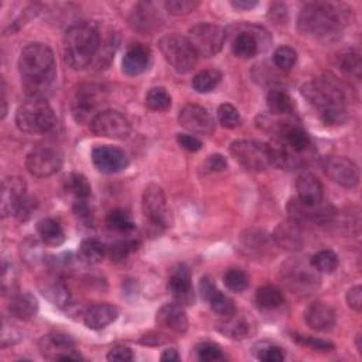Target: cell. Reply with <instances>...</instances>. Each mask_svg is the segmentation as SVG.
Here are the masks:
<instances>
[{"instance_id": "obj_1", "label": "cell", "mask_w": 362, "mask_h": 362, "mask_svg": "<svg viewBox=\"0 0 362 362\" xmlns=\"http://www.w3.org/2000/svg\"><path fill=\"white\" fill-rule=\"evenodd\" d=\"M19 72L29 97L46 98L57 77L54 51L43 43L26 46L19 57Z\"/></svg>"}, {"instance_id": "obj_2", "label": "cell", "mask_w": 362, "mask_h": 362, "mask_svg": "<svg viewBox=\"0 0 362 362\" xmlns=\"http://www.w3.org/2000/svg\"><path fill=\"white\" fill-rule=\"evenodd\" d=\"M349 12L341 5L328 2L307 4L298 20L299 30L317 40L334 41L341 37Z\"/></svg>"}, {"instance_id": "obj_3", "label": "cell", "mask_w": 362, "mask_h": 362, "mask_svg": "<svg viewBox=\"0 0 362 362\" xmlns=\"http://www.w3.org/2000/svg\"><path fill=\"white\" fill-rule=\"evenodd\" d=\"M305 99L320 113L326 125H342L347 119L345 95L331 80H314L302 87Z\"/></svg>"}, {"instance_id": "obj_4", "label": "cell", "mask_w": 362, "mask_h": 362, "mask_svg": "<svg viewBox=\"0 0 362 362\" xmlns=\"http://www.w3.org/2000/svg\"><path fill=\"white\" fill-rule=\"evenodd\" d=\"M101 46L99 30L95 25L81 22L72 25L64 36L65 62L74 69L88 67Z\"/></svg>"}, {"instance_id": "obj_5", "label": "cell", "mask_w": 362, "mask_h": 362, "mask_svg": "<svg viewBox=\"0 0 362 362\" xmlns=\"http://www.w3.org/2000/svg\"><path fill=\"white\" fill-rule=\"evenodd\" d=\"M16 125L25 133H47L57 125V116L46 98L29 97L16 112Z\"/></svg>"}, {"instance_id": "obj_6", "label": "cell", "mask_w": 362, "mask_h": 362, "mask_svg": "<svg viewBox=\"0 0 362 362\" xmlns=\"http://www.w3.org/2000/svg\"><path fill=\"white\" fill-rule=\"evenodd\" d=\"M281 280L288 292L299 298H309L320 287V276L317 270L302 259H291L281 266Z\"/></svg>"}, {"instance_id": "obj_7", "label": "cell", "mask_w": 362, "mask_h": 362, "mask_svg": "<svg viewBox=\"0 0 362 362\" xmlns=\"http://www.w3.org/2000/svg\"><path fill=\"white\" fill-rule=\"evenodd\" d=\"M232 158L251 172H265L273 166L270 146L256 140H237L231 144Z\"/></svg>"}, {"instance_id": "obj_8", "label": "cell", "mask_w": 362, "mask_h": 362, "mask_svg": "<svg viewBox=\"0 0 362 362\" xmlns=\"http://www.w3.org/2000/svg\"><path fill=\"white\" fill-rule=\"evenodd\" d=\"M159 48L166 61L179 74H187V72H190L197 65L198 55L187 37L179 34L165 36L159 41Z\"/></svg>"}, {"instance_id": "obj_9", "label": "cell", "mask_w": 362, "mask_h": 362, "mask_svg": "<svg viewBox=\"0 0 362 362\" xmlns=\"http://www.w3.org/2000/svg\"><path fill=\"white\" fill-rule=\"evenodd\" d=\"M141 211L153 228L166 230L172 225V212L167 207V198L163 188L158 184H149L141 195Z\"/></svg>"}, {"instance_id": "obj_10", "label": "cell", "mask_w": 362, "mask_h": 362, "mask_svg": "<svg viewBox=\"0 0 362 362\" xmlns=\"http://www.w3.org/2000/svg\"><path fill=\"white\" fill-rule=\"evenodd\" d=\"M106 101V91L98 84L81 85L72 98L71 112L78 123L91 122L99 112L98 108Z\"/></svg>"}, {"instance_id": "obj_11", "label": "cell", "mask_w": 362, "mask_h": 362, "mask_svg": "<svg viewBox=\"0 0 362 362\" xmlns=\"http://www.w3.org/2000/svg\"><path fill=\"white\" fill-rule=\"evenodd\" d=\"M227 34L223 27L212 23H200L190 29L187 40L200 57H214L225 44Z\"/></svg>"}, {"instance_id": "obj_12", "label": "cell", "mask_w": 362, "mask_h": 362, "mask_svg": "<svg viewBox=\"0 0 362 362\" xmlns=\"http://www.w3.org/2000/svg\"><path fill=\"white\" fill-rule=\"evenodd\" d=\"M40 351L50 361H81L76 341L62 333H50L40 340Z\"/></svg>"}, {"instance_id": "obj_13", "label": "cell", "mask_w": 362, "mask_h": 362, "mask_svg": "<svg viewBox=\"0 0 362 362\" xmlns=\"http://www.w3.org/2000/svg\"><path fill=\"white\" fill-rule=\"evenodd\" d=\"M91 130L101 137L106 139H127L132 126L130 122L118 111H102L91 120Z\"/></svg>"}, {"instance_id": "obj_14", "label": "cell", "mask_w": 362, "mask_h": 362, "mask_svg": "<svg viewBox=\"0 0 362 362\" xmlns=\"http://www.w3.org/2000/svg\"><path fill=\"white\" fill-rule=\"evenodd\" d=\"M323 169L334 183L344 188L356 187L361 179L358 166L348 158L330 156L323 162Z\"/></svg>"}, {"instance_id": "obj_15", "label": "cell", "mask_w": 362, "mask_h": 362, "mask_svg": "<svg viewBox=\"0 0 362 362\" xmlns=\"http://www.w3.org/2000/svg\"><path fill=\"white\" fill-rule=\"evenodd\" d=\"M27 172L39 179L51 177L62 167L61 156L50 148H37L26 158Z\"/></svg>"}, {"instance_id": "obj_16", "label": "cell", "mask_w": 362, "mask_h": 362, "mask_svg": "<svg viewBox=\"0 0 362 362\" xmlns=\"http://www.w3.org/2000/svg\"><path fill=\"white\" fill-rule=\"evenodd\" d=\"M27 197L26 181L16 176H9L2 183V198H0V215L8 218L15 215L19 205Z\"/></svg>"}, {"instance_id": "obj_17", "label": "cell", "mask_w": 362, "mask_h": 362, "mask_svg": "<svg viewBox=\"0 0 362 362\" xmlns=\"http://www.w3.org/2000/svg\"><path fill=\"white\" fill-rule=\"evenodd\" d=\"M92 162L104 174H116L127 169V155L116 146H98L92 151Z\"/></svg>"}, {"instance_id": "obj_18", "label": "cell", "mask_w": 362, "mask_h": 362, "mask_svg": "<svg viewBox=\"0 0 362 362\" xmlns=\"http://www.w3.org/2000/svg\"><path fill=\"white\" fill-rule=\"evenodd\" d=\"M215 327L223 335L232 340L248 338L256 331V323L252 316L246 313H238L237 310L230 316H224Z\"/></svg>"}, {"instance_id": "obj_19", "label": "cell", "mask_w": 362, "mask_h": 362, "mask_svg": "<svg viewBox=\"0 0 362 362\" xmlns=\"http://www.w3.org/2000/svg\"><path fill=\"white\" fill-rule=\"evenodd\" d=\"M180 125L195 134H211L214 132V119L209 112L195 104L186 105L179 115Z\"/></svg>"}, {"instance_id": "obj_20", "label": "cell", "mask_w": 362, "mask_h": 362, "mask_svg": "<svg viewBox=\"0 0 362 362\" xmlns=\"http://www.w3.org/2000/svg\"><path fill=\"white\" fill-rule=\"evenodd\" d=\"M169 291L173 295L176 303L181 306H190L194 303L191 272L188 266L179 265L173 270L169 279Z\"/></svg>"}, {"instance_id": "obj_21", "label": "cell", "mask_w": 362, "mask_h": 362, "mask_svg": "<svg viewBox=\"0 0 362 362\" xmlns=\"http://www.w3.org/2000/svg\"><path fill=\"white\" fill-rule=\"evenodd\" d=\"M152 53L151 48L144 44L136 43L129 47L123 60H122V69L125 74L130 77H136L143 74L151 65Z\"/></svg>"}, {"instance_id": "obj_22", "label": "cell", "mask_w": 362, "mask_h": 362, "mask_svg": "<svg viewBox=\"0 0 362 362\" xmlns=\"http://www.w3.org/2000/svg\"><path fill=\"white\" fill-rule=\"evenodd\" d=\"M299 204L303 207H316L323 202V186L312 173H302L296 183Z\"/></svg>"}, {"instance_id": "obj_23", "label": "cell", "mask_w": 362, "mask_h": 362, "mask_svg": "<svg viewBox=\"0 0 362 362\" xmlns=\"http://www.w3.org/2000/svg\"><path fill=\"white\" fill-rule=\"evenodd\" d=\"M158 323L174 334H184L188 328V319L181 305L167 303L158 312Z\"/></svg>"}, {"instance_id": "obj_24", "label": "cell", "mask_w": 362, "mask_h": 362, "mask_svg": "<svg viewBox=\"0 0 362 362\" xmlns=\"http://www.w3.org/2000/svg\"><path fill=\"white\" fill-rule=\"evenodd\" d=\"M119 316V312L115 306L108 303H101L90 307L84 314V323L88 328L99 331L111 326L113 321H116Z\"/></svg>"}, {"instance_id": "obj_25", "label": "cell", "mask_w": 362, "mask_h": 362, "mask_svg": "<svg viewBox=\"0 0 362 362\" xmlns=\"http://www.w3.org/2000/svg\"><path fill=\"white\" fill-rule=\"evenodd\" d=\"M306 323L316 331H330L335 326V314L331 307L324 303H313L305 314Z\"/></svg>"}, {"instance_id": "obj_26", "label": "cell", "mask_w": 362, "mask_h": 362, "mask_svg": "<svg viewBox=\"0 0 362 362\" xmlns=\"http://www.w3.org/2000/svg\"><path fill=\"white\" fill-rule=\"evenodd\" d=\"M274 242L286 251H299L302 248V234L295 221H287L277 225L273 234Z\"/></svg>"}, {"instance_id": "obj_27", "label": "cell", "mask_w": 362, "mask_h": 362, "mask_svg": "<svg viewBox=\"0 0 362 362\" xmlns=\"http://www.w3.org/2000/svg\"><path fill=\"white\" fill-rule=\"evenodd\" d=\"M40 291L43 296L58 309H65L67 306H69V302H71L69 288L65 286V283L61 279L58 277L47 279L43 284H40Z\"/></svg>"}, {"instance_id": "obj_28", "label": "cell", "mask_w": 362, "mask_h": 362, "mask_svg": "<svg viewBox=\"0 0 362 362\" xmlns=\"http://www.w3.org/2000/svg\"><path fill=\"white\" fill-rule=\"evenodd\" d=\"M262 50V40L251 29L239 32L232 43V51L239 58H253Z\"/></svg>"}, {"instance_id": "obj_29", "label": "cell", "mask_w": 362, "mask_h": 362, "mask_svg": "<svg viewBox=\"0 0 362 362\" xmlns=\"http://www.w3.org/2000/svg\"><path fill=\"white\" fill-rule=\"evenodd\" d=\"M9 312L12 317L29 321L39 312V302L32 293H16L11 298Z\"/></svg>"}, {"instance_id": "obj_30", "label": "cell", "mask_w": 362, "mask_h": 362, "mask_svg": "<svg viewBox=\"0 0 362 362\" xmlns=\"http://www.w3.org/2000/svg\"><path fill=\"white\" fill-rule=\"evenodd\" d=\"M269 237L265 232L248 230L239 238L241 251L248 256H260L267 251Z\"/></svg>"}, {"instance_id": "obj_31", "label": "cell", "mask_w": 362, "mask_h": 362, "mask_svg": "<svg viewBox=\"0 0 362 362\" xmlns=\"http://www.w3.org/2000/svg\"><path fill=\"white\" fill-rule=\"evenodd\" d=\"M155 8L152 4H140L133 11L130 18V26L139 32H149L158 26L159 18L155 13Z\"/></svg>"}, {"instance_id": "obj_32", "label": "cell", "mask_w": 362, "mask_h": 362, "mask_svg": "<svg viewBox=\"0 0 362 362\" xmlns=\"http://www.w3.org/2000/svg\"><path fill=\"white\" fill-rule=\"evenodd\" d=\"M40 241L48 246H60L65 241V234L60 223L53 218H44L37 224Z\"/></svg>"}, {"instance_id": "obj_33", "label": "cell", "mask_w": 362, "mask_h": 362, "mask_svg": "<svg viewBox=\"0 0 362 362\" xmlns=\"http://www.w3.org/2000/svg\"><path fill=\"white\" fill-rule=\"evenodd\" d=\"M65 191L76 198V201L90 200L92 195V188L88 179L80 173H71L64 181Z\"/></svg>"}, {"instance_id": "obj_34", "label": "cell", "mask_w": 362, "mask_h": 362, "mask_svg": "<svg viewBox=\"0 0 362 362\" xmlns=\"http://www.w3.org/2000/svg\"><path fill=\"white\" fill-rule=\"evenodd\" d=\"M267 105L274 115H292L296 109L295 101L284 90L274 88L267 94Z\"/></svg>"}, {"instance_id": "obj_35", "label": "cell", "mask_w": 362, "mask_h": 362, "mask_svg": "<svg viewBox=\"0 0 362 362\" xmlns=\"http://www.w3.org/2000/svg\"><path fill=\"white\" fill-rule=\"evenodd\" d=\"M284 303V296L277 287L266 284L258 288L256 305L262 310H276Z\"/></svg>"}, {"instance_id": "obj_36", "label": "cell", "mask_w": 362, "mask_h": 362, "mask_svg": "<svg viewBox=\"0 0 362 362\" xmlns=\"http://www.w3.org/2000/svg\"><path fill=\"white\" fill-rule=\"evenodd\" d=\"M223 80V74L218 69H204L193 78V88L198 94H208L214 91Z\"/></svg>"}, {"instance_id": "obj_37", "label": "cell", "mask_w": 362, "mask_h": 362, "mask_svg": "<svg viewBox=\"0 0 362 362\" xmlns=\"http://www.w3.org/2000/svg\"><path fill=\"white\" fill-rule=\"evenodd\" d=\"M80 253H81V258L87 262V263H91V265H97V263H101L104 260V258L106 256L108 253V248L105 246V244H102L101 241L98 239H94V238H90V239H85L81 246H80Z\"/></svg>"}, {"instance_id": "obj_38", "label": "cell", "mask_w": 362, "mask_h": 362, "mask_svg": "<svg viewBox=\"0 0 362 362\" xmlns=\"http://www.w3.org/2000/svg\"><path fill=\"white\" fill-rule=\"evenodd\" d=\"M20 255L23 258V260L29 265V266H39L44 262H47L46 259V253L43 251L41 244L34 239V238H27L22 246H20Z\"/></svg>"}, {"instance_id": "obj_39", "label": "cell", "mask_w": 362, "mask_h": 362, "mask_svg": "<svg viewBox=\"0 0 362 362\" xmlns=\"http://www.w3.org/2000/svg\"><path fill=\"white\" fill-rule=\"evenodd\" d=\"M106 227L115 232H130L134 230V224L130 215L122 209H113L106 215Z\"/></svg>"}, {"instance_id": "obj_40", "label": "cell", "mask_w": 362, "mask_h": 362, "mask_svg": "<svg viewBox=\"0 0 362 362\" xmlns=\"http://www.w3.org/2000/svg\"><path fill=\"white\" fill-rule=\"evenodd\" d=\"M310 265L319 270V272H323V273H333L338 265H340V259L338 256L335 255V252L330 251V249H324V251H320L317 252L312 260H310Z\"/></svg>"}, {"instance_id": "obj_41", "label": "cell", "mask_w": 362, "mask_h": 362, "mask_svg": "<svg viewBox=\"0 0 362 362\" xmlns=\"http://www.w3.org/2000/svg\"><path fill=\"white\" fill-rule=\"evenodd\" d=\"M253 354L258 359L265 362H281L286 358V354L280 347L270 344L267 341L258 342L253 347Z\"/></svg>"}, {"instance_id": "obj_42", "label": "cell", "mask_w": 362, "mask_h": 362, "mask_svg": "<svg viewBox=\"0 0 362 362\" xmlns=\"http://www.w3.org/2000/svg\"><path fill=\"white\" fill-rule=\"evenodd\" d=\"M146 105L152 111H167L172 106V97L165 88L155 87L146 95Z\"/></svg>"}, {"instance_id": "obj_43", "label": "cell", "mask_w": 362, "mask_h": 362, "mask_svg": "<svg viewBox=\"0 0 362 362\" xmlns=\"http://www.w3.org/2000/svg\"><path fill=\"white\" fill-rule=\"evenodd\" d=\"M224 283L232 292H244L249 286L248 274L241 269H228L224 274Z\"/></svg>"}, {"instance_id": "obj_44", "label": "cell", "mask_w": 362, "mask_h": 362, "mask_svg": "<svg viewBox=\"0 0 362 362\" xmlns=\"http://www.w3.org/2000/svg\"><path fill=\"white\" fill-rule=\"evenodd\" d=\"M273 62L280 69L288 71V69H292L296 65V62H298V53L292 47L281 46V47L276 48V51L273 53Z\"/></svg>"}, {"instance_id": "obj_45", "label": "cell", "mask_w": 362, "mask_h": 362, "mask_svg": "<svg viewBox=\"0 0 362 362\" xmlns=\"http://www.w3.org/2000/svg\"><path fill=\"white\" fill-rule=\"evenodd\" d=\"M18 291V273L15 266L8 260L2 265V293L4 296H15Z\"/></svg>"}, {"instance_id": "obj_46", "label": "cell", "mask_w": 362, "mask_h": 362, "mask_svg": "<svg viewBox=\"0 0 362 362\" xmlns=\"http://www.w3.org/2000/svg\"><path fill=\"white\" fill-rule=\"evenodd\" d=\"M208 303H209L212 312L221 317L230 316L235 312V305H234L232 299H230L228 296H225L224 293H221L218 291L212 295V298L208 300Z\"/></svg>"}, {"instance_id": "obj_47", "label": "cell", "mask_w": 362, "mask_h": 362, "mask_svg": "<svg viewBox=\"0 0 362 362\" xmlns=\"http://www.w3.org/2000/svg\"><path fill=\"white\" fill-rule=\"evenodd\" d=\"M195 352H197L198 359L202 361V362H216V361H224L225 359V356L223 354V349L216 344L209 342V341L200 342L195 348Z\"/></svg>"}, {"instance_id": "obj_48", "label": "cell", "mask_w": 362, "mask_h": 362, "mask_svg": "<svg viewBox=\"0 0 362 362\" xmlns=\"http://www.w3.org/2000/svg\"><path fill=\"white\" fill-rule=\"evenodd\" d=\"M340 67L344 72H347L348 76H352L355 78L361 77V69H362V64H361V57L358 53L355 51H345L344 54H341L340 57Z\"/></svg>"}, {"instance_id": "obj_49", "label": "cell", "mask_w": 362, "mask_h": 362, "mask_svg": "<svg viewBox=\"0 0 362 362\" xmlns=\"http://www.w3.org/2000/svg\"><path fill=\"white\" fill-rule=\"evenodd\" d=\"M218 120L221 126L227 129H235L241 125V115L234 105L223 104L218 108Z\"/></svg>"}, {"instance_id": "obj_50", "label": "cell", "mask_w": 362, "mask_h": 362, "mask_svg": "<svg viewBox=\"0 0 362 362\" xmlns=\"http://www.w3.org/2000/svg\"><path fill=\"white\" fill-rule=\"evenodd\" d=\"M197 0H167L165 4L167 12L173 16H186L198 8Z\"/></svg>"}, {"instance_id": "obj_51", "label": "cell", "mask_w": 362, "mask_h": 362, "mask_svg": "<svg viewBox=\"0 0 362 362\" xmlns=\"http://www.w3.org/2000/svg\"><path fill=\"white\" fill-rule=\"evenodd\" d=\"M20 338H22V334L19 328L5 317L2 321V338H0V345H2V348L12 347L18 344Z\"/></svg>"}, {"instance_id": "obj_52", "label": "cell", "mask_w": 362, "mask_h": 362, "mask_svg": "<svg viewBox=\"0 0 362 362\" xmlns=\"http://www.w3.org/2000/svg\"><path fill=\"white\" fill-rule=\"evenodd\" d=\"M136 248H137V242H134V241H120V242L113 244L108 249V253H109L112 262H122L129 256L130 252L136 251Z\"/></svg>"}, {"instance_id": "obj_53", "label": "cell", "mask_w": 362, "mask_h": 362, "mask_svg": "<svg viewBox=\"0 0 362 362\" xmlns=\"http://www.w3.org/2000/svg\"><path fill=\"white\" fill-rule=\"evenodd\" d=\"M228 169V162L223 155H211L207 158V160L201 166L202 174H212V173H221Z\"/></svg>"}, {"instance_id": "obj_54", "label": "cell", "mask_w": 362, "mask_h": 362, "mask_svg": "<svg viewBox=\"0 0 362 362\" xmlns=\"http://www.w3.org/2000/svg\"><path fill=\"white\" fill-rule=\"evenodd\" d=\"M295 341L309 347L314 351H321V352H330L334 349V344L330 341H324L320 338H314V337H302V335H295Z\"/></svg>"}, {"instance_id": "obj_55", "label": "cell", "mask_w": 362, "mask_h": 362, "mask_svg": "<svg viewBox=\"0 0 362 362\" xmlns=\"http://www.w3.org/2000/svg\"><path fill=\"white\" fill-rule=\"evenodd\" d=\"M177 143L181 146V149H184L186 152H190V153L200 152L202 148V141L198 137H195L193 134H187V133H179Z\"/></svg>"}, {"instance_id": "obj_56", "label": "cell", "mask_w": 362, "mask_h": 362, "mask_svg": "<svg viewBox=\"0 0 362 362\" xmlns=\"http://www.w3.org/2000/svg\"><path fill=\"white\" fill-rule=\"evenodd\" d=\"M108 361L112 362H129L133 359V351L126 345H115L111 348V351L106 355Z\"/></svg>"}, {"instance_id": "obj_57", "label": "cell", "mask_w": 362, "mask_h": 362, "mask_svg": "<svg viewBox=\"0 0 362 362\" xmlns=\"http://www.w3.org/2000/svg\"><path fill=\"white\" fill-rule=\"evenodd\" d=\"M36 208H37V202L32 197L27 195L23 200V202L19 205L15 216L20 223H26V221H29L32 218V215L36 211Z\"/></svg>"}, {"instance_id": "obj_58", "label": "cell", "mask_w": 362, "mask_h": 362, "mask_svg": "<svg viewBox=\"0 0 362 362\" xmlns=\"http://www.w3.org/2000/svg\"><path fill=\"white\" fill-rule=\"evenodd\" d=\"M347 303L349 309L355 310L356 313H361L362 310V287L359 284L351 287L347 292Z\"/></svg>"}, {"instance_id": "obj_59", "label": "cell", "mask_w": 362, "mask_h": 362, "mask_svg": "<svg viewBox=\"0 0 362 362\" xmlns=\"http://www.w3.org/2000/svg\"><path fill=\"white\" fill-rule=\"evenodd\" d=\"M216 291H218V288H216V286H215V283L212 281L211 277L204 276V277L200 280V295H201V298H202L205 302H208Z\"/></svg>"}, {"instance_id": "obj_60", "label": "cell", "mask_w": 362, "mask_h": 362, "mask_svg": "<svg viewBox=\"0 0 362 362\" xmlns=\"http://www.w3.org/2000/svg\"><path fill=\"white\" fill-rule=\"evenodd\" d=\"M143 345H162L166 342V337L159 335V334H148L140 338L139 341Z\"/></svg>"}, {"instance_id": "obj_61", "label": "cell", "mask_w": 362, "mask_h": 362, "mask_svg": "<svg viewBox=\"0 0 362 362\" xmlns=\"http://www.w3.org/2000/svg\"><path fill=\"white\" fill-rule=\"evenodd\" d=\"M256 5L258 2H255V0H234V2H231V6L238 11H249L253 9Z\"/></svg>"}, {"instance_id": "obj_62", "label": "cell", "mask_w": 362, "mask_h": 362, "mask_svg": "<svg viewBox=\"0 0 362 362\" xmlns=\"http://www.w3.org/2000/svg\"><path fill=\"white\" fill-rule=\"evenodd\" d=\"M162 361L163 362H177V361H180V355L176 349H166L162 354Z\"/></svg>"}, {"instance_id": "obj_63", "label": "cell", "mask_w": 362, "mask_h": 362, "mask_svg": "<svg viewBox=\"0 0 362 362\" xmlns=\"http://www.w3.org/2000/svg\"><path fill=\"white\" fill-rule=\"evenodd\" d=\"M2 119L6 118L8 115V97H6V83L2 80Z\"/></svg>"}]
</instances>
